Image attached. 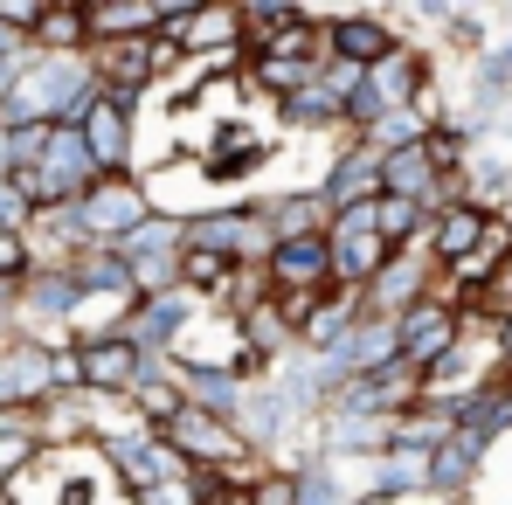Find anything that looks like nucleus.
I'll return each mask as SVG.
<instances>
[{"label": "nucleus", "mask_w": 512, "mask_h": 505, "mask_svg": "<svg viewBox=\"0 0 512 505\" xmlns=\"http://www.w3.org/2000/svg\"><path fill=\"white\" fill-rule=\"evenodd\" d=\"M70 360H77V388L97 395V402H104V395H118V402H125V395L139 388V374H146V353H139L125 333L84 339V346H70Z\"/></svg>", "instance_id": "obj_1"}, {"label": "nucleus", "mask_w": 512, "mask_h": 505, "mask_svg": "<svg viewBox=\"0 0 512 505\" xmlns=\"http://www.w3.org/2000/svg\"><path fill=\"white\" fill-rule=\"evenodd\" d=\"M326 42H333V63H346V70H381L402 49V35L374 14H326Z\"/></svg>", "instance_id": "obj_2"}, {"label": "nucleus", "mask_w": 512, "mask_h": 505, "mask_svg": "<svg viewBox=\"0 0 512 505\" xmlns=\"http://www.w3.org/2000/svg\"><path fill=\"white\" fill-rule=\"evenodd\" d=\"M250 505H298V478L291 471H263L250 485Z\"/></svg>", "instance_id": "obj_3"}]
</instances>
